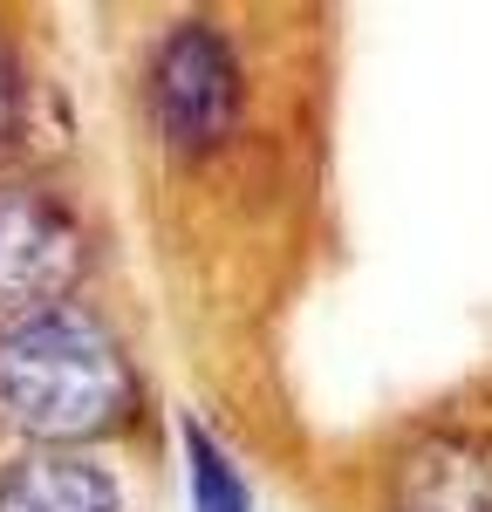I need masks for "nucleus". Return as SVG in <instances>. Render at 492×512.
<instances>
[{"mask_svg": "<svg viewBox=\"0 0 492 512\" xmlns=\"http://www.w3.org/2000/svg\"><path fill=\"white\" fill-rule=\"evenodd\" d=\"M144 417V376L96 308H41L0 321V431L28 451H89Z\"/></svg>", "mask_w": 492, "mask_h": 512, "instance_id": "1", "label": "nucleus"}, {"mask_svg": "<svg viewBox=\"0 0 492 512\" xmlns=\"http://www.w3.org/2000/svg\"><path fill=\"white\" fill-rule=\"evenodd\" d=\"M96 260L82 212L48 185L0 178V321L62 308Z\"/></svg>", "mask_w": 492, "mask_h": 512, "instance_id": "4", "label": "nucleus"}, {"mask_svg": "<svg viewBox=\"0 0 492 512\" xmlns=\"http://www.w3.org/2000/svg\"><path fill=\"white\" fill-rule=\"evenodd\" d=\"M0 512H123V485L96 451H21L0 465Z\"/></svg>", "mask_w": 492, "mask_h": 512, "instance_id": "5", "label": "nucleus"}, {"mask_svg": "<svg viewBox=\"0 0 492 512\" xmlns=\"http://www.w3.org/2000/svg\"><path fill=\"white\" fill-rule=\"evenodd\" d=\"M185 465H192V506L199 512H246V478L226 458V444L205 431L199 417L185 424Z\"/></svg>", "mask_w": 492, "mask_h": 512, "instance_id": "6", "label": "nucleus"}, {"mask_svg": "<svg viewBox=\"0 0 492 512\" xmlns=\"http://www.w3.org/2000/svg\"><path fill=\"white\" fill-rule=\"evenodd\" d=\"M21 103H28V89H21V62H14L7 41H0V151H7L14 130H21Z\"/></svg>", "mask_w": 492, "mask_h": 512, "instance_id": "7", "label": "nucleus"}, {"mask_svg": "<svg viewBox=\"0 0 492 512\" xmlns=\"http://www.w3.org/2000/svg\"><path fill=\"white\" fill-rule=\"evenodd\" d=\"M246 96H253L246 55L219 21H178L158 35L151 69H144V110L171 158L199 164L226 151L246 123Z\"/></svg>", "mask_w": 492, "mask_h": 512, "instance_id": "3", "label": "nucleus"}, {"mask_svg": "<svg viewBox=\"0 0 492 512\" xmlns=\"http://www.w3.org/2000/svg\"><path fill=\"white\" fill-rule=\"evenodd\" d=\"M363 512H492V362L383 431L363 458Z\"/></svg>", "mask_w": 492, "mask_h": 512, "instance_id": "2", "label": "nucleus"}]
</instances>
